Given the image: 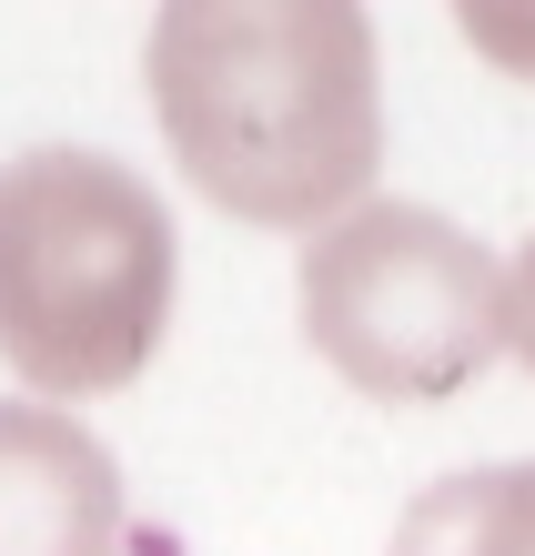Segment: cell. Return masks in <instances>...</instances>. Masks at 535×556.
<instances>
[{"label":"cell","mask_w":535,"mask_h":556,"mask_svg":"<svg viewBox=\"0 0 535 556\" xmlns=\"http://www.w3.org/2000/svg\"><path fill=\"white\" fill-rule=\"evenodd\" d=\"M162 142L213 213L333 233L384 162V72L354 0H173L142 41Z\"/></svg>","instance_id":"obj_1"},{"label":"cell","mask_w":535,"mask_h":556,"mask_svg":"<svg viewBox=\"0 0 535 556\" xmlns=\"http://www.w3.org/2000/svg\"><path fill=\"white\" fill-rule=\"evenodd\" d=\"M173 324V213L112 152L0 162V365L30 395H122Z\"/></svg>","instance_id":"obj_2"},{"label":"cell","mask_w":535,"mask_h":556,"mask_svg":"<svg viewBox=\"0 0 535 556\" xmlns=\"http://www.w3.org/2000/svg\"><path fill=\"white\" fill-rule=\"evenodd\" d=\"M304 334L354 395L445 405L506 354V264L424 203H364L304 243Z\"/></svg>","instance_id":"obj_3"},{"label":"cell","mask_w":535,"mask_h":556,"mask_svg":"<svg viewBox=\"0 0 535 556\" xmlns=\"http://www.w3.org/2000/svg\"><path fill=\"white\" fill-rule=\"evenodd\" d=\"M0 556H122V466L81 415L0 405Z\"/></svg>","instance_id":"obj_4"},{"label":"cell","mask_w":535,"mask_h":556,"mask_svg":"<svg viewBox=\"0 0 535 556\" xmlns=\"http://www.w3.org/2000/svg\"><path fill=\"white\" fill-rule=\"evenodd\" d=\"M394 556H535V466H475L424 485Z\"/></svg>","instance_id":"obj_5"},{"label":"cell","mask_w":535,"mask_h":556,"mask_svg":"<svg viewBox=\"0 0 535 556\" xmlns=\"http://www.w3.org/2000/svg\"><path fill=\"white\" fill-rule=\"evenodd\" d=\"M506 354L535 375V233L515 243V264H506Z\"/></svg>","instance_id":"obj_6"},{"label":"cell","mask_w":535,"mask_h":556,"mask_svg":"<svg viewBox=\"0 0 535 556\" xmlns=\"http://www.w3.org/2000/svg\"><path fill=\"white\" fill-rule=\"evenodd\" d=\"M464 41L515 61V72H535V21H515V11H475V0H464Z\"/></svg>","instance_id":"obj_7"}]
</instances>
